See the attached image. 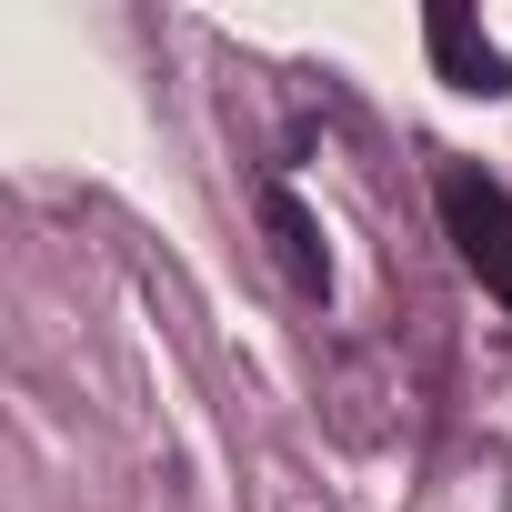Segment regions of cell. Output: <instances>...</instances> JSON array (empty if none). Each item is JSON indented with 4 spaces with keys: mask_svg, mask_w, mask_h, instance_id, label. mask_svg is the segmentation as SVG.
Here are the masks:
<instances>
[{
    "mask_svg": "<svg viewBox=\"0 0 512 512\" xmlns=\"http://www.w3.org/2000/svg\"><path fill=\"white\" fill-rule=\"evenodd\" d=\"M432 211H442V241L462 251V272L512 312V191L482 161H442L432 171Z\"/></svg>",
    "mask_w": 512,
    "mask_h": 512,
    "instance_id": "1",
    "label": "cell"
},
{
    "mask_svg": "<svg viewBox=\"0 0 512 512\" xmlns=\"http://www.w3.org/2000/svg\"><path fill=\"white\" fill-rule=\"evenodd\" d=\"M422 41H432V71H442L452 91H472V101H502V91H512V61L482 41V21L462 11V0H432V11H422Z\"/></svg>",
    "mask_w": 512,
    "mask_h": 512,
    "instance_id": "2",
    "label": "cell"
},
{
    "mask_svg": "<svg viewBox=\"0 0 512 512\" xmlns=\"http://www.w3.org/2000/svg\"><path fill=\"white\" fill-rule=\"evenodd\" d=\"M262 231H272V251H282L292 292H302V302H332V251H322V221H312V201H302L292 181H262Z\"/></svg>",
    "mask_w": 512,
    "mask_h": 512,
    "instance_id": "3",
    "label": "cell"
}]
</instances>
